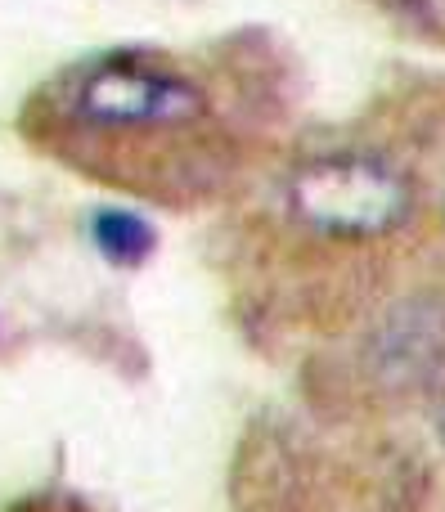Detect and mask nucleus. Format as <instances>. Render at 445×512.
Returning <instances> with one entry per match:
<instances>
[{"label":"nucleus","instance_id":"f257e3e1","mask_svg":"<svg viewBox=\"0 0 445 512\" xmlns=\"http://www.w3.org/2000/svg\"><path fill=\"white\" fill-rule=\"evenodd\" d=\"M288 207L302 225L333 239H378L410 216V180L365 153H333L293 171Z\"/></svg>","mask_w":445,"mask_h":512},{"label":"nucleus","instance_id":"f03ea898","mask_svg":"<svg viewBox=\"0 0 445 512\" xmlns=\"http://www.w3.org/2000/svg\"><path fill=\"white\" fill-rule=\"evenodd\" d=\"M77 104L86 117L113 122V126H167V122H189V117L203 113V95L189 81L144 72V68H122V63H108V68L90 72L81 81Z\"/></svg>","mask_w":445,"mask_h":512},{"label":"nucleus","instance_id":"7ed1b4c3","mask_svg":"<svg viewBox=\"0 0 445 512\" xmlns=\"http://www.w3.org/2000/svg\"><path fill=\"white\" fill-rule=\"evenodd\" d=\"M90 234H95V248L117 265H140L144 256L153 252V230L149 221H140L135 212H117V207H104L90 221Z\"/></svg>","mask_w":445,"mask_h":512},{"label":"nucleus","instance_id":"20e7f679","mask_svg":"<svg viewBox=\"0 0 445 512\" xmlns=\"http://www.w3.org/2000/svg\"><path fill=\"white\" fill-rule=\"evenodd\" d=\"M441 436H445V405H441Z\"/></svg>","mask_w":445,"mask_h":512}]
</instances>
